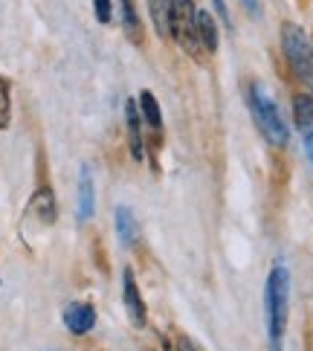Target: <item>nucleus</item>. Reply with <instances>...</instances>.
I'll use <instances>...</instances> for the list:
<instances>
[{
  "label": "nucleus",
  "instance_id": "obj_1",
  "mask_svg": "<svg viewBox=\"0 0 313 351\" xmlns=\"http://www.w3.org/2000/svg\"><path fill=\"white\" fill-rule=\"evenodd\" d=\"M264 302H267L270 346H273V351H281V337H284V328H287V302H290V273H287L284 265H275L270 270Z\"/></svg>",
  "mask_w": 313,
  "mask_h": 351
},
{
  "label": "nucleus",
  "instance_id": "obj_2",
  "mask_svg": "<svg viewBox=\"0 0 313 351\" xmlns=\"http://www.w3.org/2000/svg\"><path fill=\"white\" fill-rule=\"evenodd\" d=\"M247 102H249V114H253L258 131L264 134V140L273 143V145H287L290 140V131H287V125L281 119V110L275 105L273 93H267V87L261 82H253L247 90Z\"/></svg>",
  "mask_w": 313,
  "mask_h": 351
},
{
  "label": "nucleus",
  "instance_id": "obj_3",
  "mask_svg": "<svg viewBox=\"0 0 313 351\" xmlns=\"http://www.w3.org/2000/svg\"><path fill=\"white\" fill-rule=\"evenodd\" d=\"M281 49H284L287 64H290L296 73V79L305 82L308 87H313V44L305 35V29L296 27V23H284Z\"/></svg>",
  "mask_w": 313,
  "mask_h": 351
},
{
  "label": "nucleus",
  "instance_id": "obj_4",
  "mask_svg": "<svg viewBox=\"0 0 313 351\" xmlns=\"http://www.w3.org/2000/svg\"><path fill=\"white\" fill-rule=\"evenodd\" d=\"M195 15L197 6L195 0H171V21H168V32L174 35L189 56H200V41H197V29H195Z\"/></svg>",
  "mask_w": 313,
  "mask_h": 351
},
{
  "label": "nucleus",
  "instance_id": "obj_5",
  "mask_svg": "<svg viewBox=\"0 0 313 351\" xmlns=\"http://www.w3.org/2000/svg\"><path fill=\"white\" fill-rule=\"evenodd\" d=\"M122 299H125V311H128L131 322L136 325V328H145L148 313H145V302H142L140 287H136V279H134L131 270L122 273Z\"/></svg>",
  "mask_w": 313,
  "mask_h": 351
},
{
  "label": "nucleus",
  "instance_id": "obj_6",
  "mask_svg": "<svg viewBox=\"0 0 313 351\" xmlns=\"http://www.w3.org/2000/svg\"><path fill=\"white\" fill-rule=\"evenodd\" d=\"M293 117H296L299 134H302L308 160L313 162V96H308V93L296 96V102H293Z\"/></svg>",
  "mask_w": 313,
  "mask_h": 351
},
{
  "label": "nucleus",
  "instance_id": "obj_7",
  "mask_svg": "<svg viewBox=\"0 0 313 351\" xmlns=\"http://www.w3.org/2000/svg\"><path fill=\"white\" fill-rule=\"evenodd\" d=\"M64 325L70 328V334H87V331H93V325H96V311L93 305H87V302H70L64 308Z\"/></svg>",
  "mask_w": 313,
  "mask_h": 351
},
{
  "label": "nucleus",
  "instance_id": "obj_8",
  "mask_svg": "<svg viewBox=\"0 0 313 351\" xmlns=\"http://www.w3.org/2000/svg\"><path fill=\"white\" fill-rule=\"evenodd\" d=\"M125 119H128V143H131V154L136 162H142L145 157V148H142V117H140V108L136 102H125Z\"/></svg>",
  "mask_w": 313,
  "mask_h": 351
},
{
  "label": "nucleus",
  "instance_id": "obj_9",
  "mask_svg": "<svg viewBox=\"0 0 313 351\" xmlns=\"http://www.w3.org/2000/svg\"><path fill=\"white\" fill-rule=\"evenodd\" d=\"M96 209V192H93V171L90 166H82L79 171V221H90Z\"/></svg>",
  "mask_w": 313,
  "mask_h": 351
},
{
  "label": "nucleus",
  "instance_id": "obj_10",
  "mask_svg": "<svg viewBox=\"0 0 313 351\" xmlns=\"http://www.w3.org/2000/svg\"><path fill=\"white\" fill-rule=\"evenodd\" d=\"M195 29H197L200 49H206V53H215V49H218V27H215V21H212V15H209L206 9H197Z\"/></svg>",
  "mask_w": 313,
  "mask_h": 351
},
{
  "label": "nucleus",
  "instance_id": "obj_11",
  "mask_svg": "<svg viewBox=\"0 0 313 351\" xmlns=\"http://www.w3.org/2000/svg\"><path fill=\"white\" fill-rule=\"evenodd\" d=\"M116 232H119L122 247H134L136 238H140V227H136V218L131 215L128 206H119L116 209Z\"/></svg>",
  "mask_w": 313,
  "mask_h": 351
},
{
  "label": "nucleus",
  "instance_id": "obj_12",
  "mask_svg": "<svg viewBox=\"0 0 313 351\" xmlns=\"http://www.w3.org/2000/svg\"><path fill=\"white\" fill-rule=\"evenodd\" d=\"M32 212L38 215L44 223H53L55 221V197H53V192L47 189V186H41L38 192H35V197H32Z\"/></svg>",
  "mask_w": 313,
  "mask_h": 351
},
{
  "label": "nucleus",
  "instance_id": "obj_13",
  "mask_svg": "<svg viewBox=\"0 0 313 351\" xmlns=\"http://www.w3.org/2000/svg\"><path fill=\"white\" fill-rule=\"evenodd\" d=\"M140 110H142L140 117L151 125V128H162V110H160V105H157V99H154L151 90L140 93Z\"/></svg>",
  "mask_w": 313,
  "mask_h": 351
},
{
  "label": "nucleus",
  "instance_id": "obj_14",
  "mask_svg": "<svg viewBox=\"0 0 313 351\" xmlns=\"http://www.w3.org/2000/svg\"><path fill=\"white\" fill-rule=\"evenodd\" d=\"M148 9H151L154 27L160 35H168V21H171V0H148Z\"/></svg>",
  "mask_w": 313,
  "mask_h": 351
},
{
  "label": "nucleus",
  "instance_id": "obj_15",
  "mask_svg": "<svg viewBox=\"0 0 313 351\" xmlns=\"http://www.w3.org/2000/svg\"><path fill=\"white\" fill-rule=\"evenodd\" d=\"M119 6H122V23H125V29H128V35L140 38V18H136L134 0H119Z\"/></svg>",
  "mask_w": 313,
  "mask_h": 351
},
{
  "label": "nucleus",
  "instance_id": "obj_16",
  "mask_svg": "<svg viewBox=\"0 0 313 351\" xmlns=\"http://www.w3.org/2000/svg\"><path fill=\"white\" fill-rule=\"evenodd\" d=\"M9 114H12V99H9V82L0 79V131L9 125Z\"/></svg>",
  "mask_w": 313,
  "mask_h": 351
},
{
  "label": "nucleus",
  "instance_id": "obj_17",
  "mask_svg": "<svg viewBox=\"0 0 313 351\" xmlns=\"http://www.w3.org/2000/svg\"><path fill=\"white\" fill-rule=\"evenodd\" d=\"M93 12H96L99 23H110V18H114V6H110V0H93Z\"/></svg>",
  "mask_w": 313,
  "mask_h": 351
},
{
  "label": "nucleus",
  "instance_id": "obj_18",
  "mask_svg": "<svg viewBox=\"0 0 313 351\" xmlns=\"http://www.w3.org/2000/svg\"><path fill=\"white\" fill-rule=\"evenodd\" d=\"M174 351H203V348H200V346H197V343L192 340V337L180 334L177 340H174Z\"/></svg>",
  "mask_w": 313,
  "mask_h": 351
},
{
  "label": "nucleus",
  "instance_id": "obj_19",
  "mask_svg": "<svg viewBox=\"0 0 313 351\" xmlns=\"http://www.w3.org/2000/svg\"><path fill=\"white\" fill-rule=\"evenodd\" d=\"M212 3H215V9L221 12L223 23H227V27H229V6H227V0H212Z\"/></svg>",
  "mask_w": 313,
  "mask_h": 351
},
{
  "label": "nucleus",
  "instance_id": "obj_20",
  "mask_svg": "<svg viewBox=\"0 0 313 351\" xmlns=\"http://www.w3.org/2000/svg\"><path fill=\"white\" fill-rule=\"evenodd\" d=\"M241 3H244L249 12H253V15H258V0H241Z\"/></svg>",
  "mask_w": 313,
  "mask_h": 351
}]
</instances>
